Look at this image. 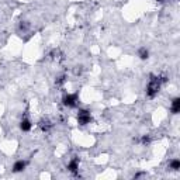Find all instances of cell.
<instances>
[{"mask_svg": "<svg viewBox=\"0 0 180 180\" xmlns=\"http://www.w3.org/2000/svg\"><path fill=\"white\" fill-rule=\"evenodd\" d=\"M167 82V77L165 76H155V75H151V80H149V85L148 87H146V94H148V97L154 98L155 96L159 93V90H160V86L162 83Z\"/></svg>", "mask_w": 180, "mask_h": 180, "instance_id": "6da1fadb", "label": "cell"}, {"mask_svg": "<svg viewBox=\"0 0 180 180\" xmlns=\"http://www.w3.org/2000/svg\"><path fill=\"white\" fill-rule=\"evenodd\" d=\"M77 121H79L80 125H86L92 121V115H90V113L87 110H79V113H77Z\"/></svg>", "mask_w": 180, "mask_h": 180, "instance_id": "7a4b0ae2", "label": "cell"}, {"mask_svg": "<svg viewBox=\"0 0 180 180\" xmlns=\"http://www.w3.org/2000/svg\"><path fill=\"white\" fill-rule=\"evenodd\" d=\"M64 104L68 107H76L77 104V94H66L64 97Z\"/></svg>", "mask_w": 180, "mask_h": 180, "instance_id": "3957f363", "label": "cell"}, {"mask_svg": "<svg viewBox=\"0 0 180 180\" xmlns=\"http://www.w3.org/2000/svg\"><path fill=\"white\" fill-rule=\"evenodd\" d=\"M68 169L70 170L73 175H77V169H79V165H77V159L75 158V159H72L70 160V163L68 165Z\"/></svg>", "mask_w": 180, "mask_h": 180, "instance_id": "277c9868", "label": "cell"}, {"mask_svg": "<svg viewBox=\"0 0 180 180\" xmlns=\"http://www.w3.org/2000/svg\"><path fill=\"white\" fill-rule=\"evenodd\" d=\"M40 127H41V130H42V131H49L51 128H52V122H51L48 118L41 120V121H40Z\"/></svg>", "mask_w": 180, "mask_h": 180, "instance_id": "5b68a950", "label": "cell"}, {"mask_svg": "<svg viewBox=\"0 0 180 180\" xmlns=\"http://www.w3.org/2000/svg\"><path fill=\"white\" fill-rule=\"evenodd\" d=\"M25 166H27V162L19 160V162H16V163H14L13 170H14V172H21V170H24V167H25Z\"/></svg>", "mask_w": 180, "mask_h": 180, "instance_id": "8992f818", "label": "cell"}, {"mask_svg": "<svg viewBox=\"0 0 180 180\" xmlns=\"http://www.w3.org/2000/svg\"><path fill=\"white\" fill-rule=\"evenodd\" d=\"M180 111V98L176 97L175 100L172 101V113L173 114H177Z\"/></svg>", "mask_w": 180, "mask_h": 180, "instance_id": "52a82bcc", "label": "cell"}, {"mask_svg": "<svg viewBox=\"0 0 180 180\" xmlns=\"http://www.w3.org/2000/svg\"><path fill=\"white\" fill-rule=\"evenodd\" d=\"M20 127H21L23 131H30L31 130V122H30L28 120H23L21 124H20Z\"/></svg>", "mask_w": 180, "mask_h": 180, "instance_id": "ba28073f", "label": "cell"}, {"mask_svg": "<svg viewBox=\"0 0 180 180\" xmlns=\"http://www.w3.org/2000/svg\"><path fill=\"white\" fill-rule=\"evenodd\" d=\"M138 55H139L141 59H146L149 56V52L146 48H139V51H138Z\"/></svg>", "mask_w": 180, "mask_h": 180, "instance_id": "9c48e42d", "label": "cell"}, {"mask_svg": "<svg viewBox=\"0 0 180 180\" xmlns=\"http://www.w3.org/2000/svg\"><path fill=\"white\" fill-rule=\"evenodd\" d=\"M170 169H173V170H179L180 169V162L177 160V159H175V160L170 162Z\"/></svg>", "mask_w": 180, "mask_h": 180, "instance_id": "30bf717a", "label": "cell"}, {"mask_svg": "<svg viewBox=\"0 0 180 180\" xmlns=\"http://www.w3.org/2000/svg\"><path fill=\"white\" fill-rule=\"evenodd\" d=\"M141 142H142L143 145H148V143L151 142V137H149V135H143V137L141 138Z\"/></svg>", "mask_w": 180, "mask_h": 180, "instance_id": "8fae6325", "label": "cell"}, {"mask_svg": "<svg viewBox=\"0 0 180 180\" xmlns=\"http://www.w3.org/2000/svg\"><path fill=\"white\" fill-rule=\"evenodd\" d=\"M65 82V76L62 75V76H59L58 79H56V85H62V83Z\"/></svg>", "mask_w": 180, "mask_h": 180, "instance_id": "7c38bea8", "label": "cell"}, {"mask_svg": "<svg viewBox=\"0 0 180 180\" xmlns=\"http://www.w3.org/2000/svg\"><path fill=\"white\" fill-rule=\"evenodd\" d=\"M58 55H59V51L58 49H53L52 52H51V56H52V58H58Z\"/></svg>", "mask_w": 180, "mask_h": 180, "instance_id": "4fadbf2b", "label": "cell"}, {"mask_svg": "<svg viewBox=\"0 0 180 180\" xmlns=\"http://www.w3.org/2000/svg\"><path fill=\"white\" fill-rule=\"evenodd\" d=\"M82 70H83L82 66H76V69H75V75H80L82 73Z\"/></svg>", "mask_w": 180, "mask_h": 180, "instance_id": "5bb4252c", "label": "cell"}]
</instances>
